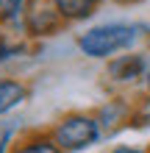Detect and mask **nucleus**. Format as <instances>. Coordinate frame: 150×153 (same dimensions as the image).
Masks as SVG:
<instances>
[{"label": "nucleus", "mask_w": 150, "mask_h": 153, "mask_svg": "<svg viewBox=\"0 0 150 153\" xmlns=\"http://www.w3.org/2000/svg\"><path fill=\"white\" fill-rule=\"evenodd\" d=\"M25 53H28V39H17L11 33L0 31V67L14 61V59H20V56H25Z\"/></svg>", "instance_id": "10"}, {"label": "nucleus", "mask_w": 150, "mask_h": 153, "mask_svg": "<svg viewBox=\"0 0 150 153\" xmlns=\"http://www.w3.org/2000/svg\"><path fill=\"white\" fill-rule=\"evenodd\" d=\"M147 73H150V56L145 50H131L106 61V81L120 89H134L136 84H145Z\"/></svg>", "instance_id": "3"}, {"label": "nucleus", "mask_w": 150, "mask_h": 153, "mask_svg": "<svg viewBox=\"0 0 150 153\" xmlns=\"http://www.w3.org/2000/svg\"><path fill=\"white\" fill-rule=\"evenodd\" d=\"M17 137H20L17 128H3V131H0V153H8V148H11V142Z\"/></svg>", "instance_id": "12"}, {"label": "nucleus", "mask_w": 150, "mask_h": 153, "mask_svg": "<svg viewBox=\"0 0 150 153\" xmlns=\"http://www.w3.org/2000/svg\"><path fill=\"white\" fill-rule=\"evenodd\" d=\"M142 86H145V95H150V73H147V78H145V84H142Z\"/></svg>", "instance_id": "15"}, {"label": "nucleus", "mask_w": 150, "mask_h": 153, "mask_svg": "<svg viewBox=\"0 0 150 153\" xmlns=\"http://www.w3.org/2000/svg\"><path fill=\"white\" fill-rule=\"evenodd\" d=\"M42 0H0V31L25 39V20Z\"/></svg>", "instance_id": "6"}, {"label": "nucleus", "mask_w": 150, "mask_h": 153, "mask_svg": "<svg viewBox=\"0 0 150 153\" xmlns=\"http://www.w3.org/2000/svg\"><path fill=\"white\" fill-rule=\"evenodd\" d=\"M109 3H114V6H139L145 0H109Z\"/></svg>", "instance_id": "14"}, {"label": "nucleus", "mask_w": 150, "mask_h": 153, "mask_svg": "<svg viewBox=\"0 0 150 153\" xmlns=\"http://www.w3.org/2000/svg\"><path fill=\"white\" fill-rule=\"evenodd\" d=\"M8 153H64V150L56 145L47 128H28L20 131V137L11 142Z\"/></svg>", "instance_id": "7"}, {"label": "nucleus", "mask_w": 150, "mask_h": 153, "mask_svg": "<svg viewBox=\"0 0 150 153\" xmlns=\"http://www.w3.org/2000/svg\"><path fill=\"white\" fill-rule=\"evenodd\" d=\"M131 128H150V95L136 97L134 117H131Z\"/></svg>", "instance_id": "11"}, {"label": "nucleus", "mask_w": 150, "mask_h": 153, "mask_svg": "<svg viewBox=\"0 0 150 153\" xmlns=\"http://www.w3.org/2000/svg\"><path fill=\"white\" fill-rule=\"evenodd\" d=\"M147 153H150V148H147Z\"/></svg>", "instance_id": "16"}, {"label": "nucleus", "mask_w": 150, "mask_h": 153, "mask_svg": "<svg viewBox=\"0 0 150 153\" xmlns=\"http://www.w3.org/2000/svg\"><path fill=\"white\" fill-rule=\"evenodd\" d=\"M145 31H147V25L142 22H120V20L98 22L78 33L75 45L81 50V56L92 61H111L122 53L134 50L136 42L145 36Z\"/></svg>", "instance_id": "1"}, {"label": "nucleus", "mask_w": 150, "mask_h": 153, "mask_svg": "<svg viewBox=\"0 0 150 153\" xmlns=\"http://www.w3.org/2000/svg\"><path fill=\"white\" fill-rule=\"evenodd\" d=\"M47 131L64 153H83L106 137L95 111H67Z\"/></svg>", "instance_id": "2"}, {"label": "nucleus", "mask_w": 150, "mask_h": 153, "mask_svg": "<svg viewBox=\"0 0 150 153\" xmlns=\"http://www.w3.org/2000/svg\"><path fill=\"white\" fill-rule=\"evenodd\" d=\"M109 153H147V148H142V145H114V148H109Z\"/></svg>", "instance_id": "13"}, {"label": "nucleus", "mask_w": 150, "mask_h": 153, "mask_svg": "<svg viewBox=\"0 0 150 153\" xmlns=\"http://www.w3.org/2000/svg\"><path fill=\"white\" fill-rule=\"evenodd\" d=\"M28 97H31V86L22 78L0 75V117H6L14 109H20Z\"/></svg>", "instance_id": "9"}, {"label": "nucleus", "mask_w": 150, "mask_h": 153, "mask_svg": "<svg viewBox=\"0 0 150 153\" xmlns=\"http://www.w3.org/2000/svg\"><path fill=\"white\" fill-rule=\"evenodd\" d=\"M45 3L56 8L67 25H75V22L92 20V17L100 11L103 0H45Z\"/></svg>", "instance_id": "8"}, {"label": "nucleus", "mask_w": 150, "mask_h": 153, "mask_svg": "<svg viewBox=\"0 0 150 153\" xmlns=\"http://www.w3.org/2000/svg\"><path fill=\"white\" fill-rule=\"evenodd\" d=\"M134 106L136 100H131L128 95H111L95 109V117H98L103 134H117L122 128H131V117H134Z\"/></svg>", "instance_id": "4"}, {"label": "nucleus", "mask_w": 150, "mask_h": 153, "mask_svg": "<svg viewBox=\"0 0 150 153\" xmlns=\"http://www.w3.org/2000/svg\"><path fill=\"white\" fill-rule=\"evenodd\" d=\"M67 31V22L61 20V14L53 6H47L45 0L33 8L25 20V39L28 42H42V39H53L58 33Z\"/></svg>", "instance_id": "5"}]
</instances>
